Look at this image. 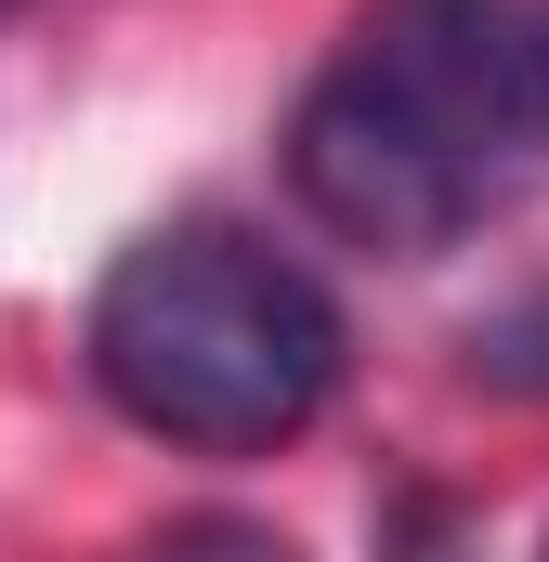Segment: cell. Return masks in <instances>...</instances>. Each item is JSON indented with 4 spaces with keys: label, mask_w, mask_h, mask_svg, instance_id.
Returning <instances> with one entry per match:
<instances>
[{
    "label": "cell",
    "mask_w": 549,
    "mask_h": 562,
    "mask_svg": "<svg viewBox=\"0 0 549 562\" xmlns=\"http://www.w3.org/2000/svg\"><path fill=\"white\" fill-rule=\"evenodd\" d=\"M549 183L537 0H367L288 105V196L367 249L445 262Z\"/></svg>",
    "instance_id": "obj_1"
},
{
    "label": "cell",
    "mask_w": 549,
    "mask_h": 562,
    "mask_svg": "<svg viewBox=\"0 0 549 562\" xmlns=\"http://www.w3.org/2000/svg\"><path fill=\"white\" fill-rule=\"evenodd\" d=\"M340 301L301 276L288 249H262L249 223H157L132 236L105 288H92V327H79V367L92 393L144 431V445H183V458H274L327 419L340 393Z\"/></svg>",
    "instance_id": "obj_2"
},
{
    "label": "cell",
    "mask_w": 549,
    "mask_h": 562,
    "mask_svg": "<svg viewBox=\"0 0 549 562\" xmlns=\"http://www.w3.org/2000/svg\"><path fill=\"white\" fill-rule=\"evenodd\" d=\"M471 380H497V393H549V288H524L511 314L471 327Z\"/></svg>",
    "instance_id": "obj_3"
},
{
    "label": "cell",
    "mask_w": 549,
    "mask_h": 562,
    "mask_svg": "<svg viewBox=\"0 0 549 562\" xmlns=\"http://www.w3.org/2000/svg\"><path fill=\"white\" fill-rule=\"evenodd\" d=\"M144 562H301L274 524H249V510H197V524H170Z\"/></svg>",
    "instance_id": "obj_4"
},
{
    "label": "cell",
    "mask_w": 549,
    "mask_h": 562,
    "mask_svg": "<svg viewBox=\"0 0 549 562\" xmlns=\"http://www.w3.org/2000/svg\"><path fill=\"white\" fill-rule=\"evenodd\" d=\"M537 562H549V537H537Z\"/></svg>",
    "instance_id": "obj_5"
}]
</instances>
